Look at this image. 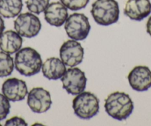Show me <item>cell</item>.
Instances as JSON below:
<instances>
[{"mask_svg": "<svg viewBox=\"0 0 151 126\" xmlns=\"http://www.w3.org/2000/svg\"><path fill=\"white\" fill-rule=\"evenodd\" d=\"M104 108L112 118L122 121L128 118L133 113L134 105L131 98L124 92H113L105 99Z\"/></svg>", "mask_w": 151, "mask_h": 126, "instance_id": "1", "label": "cell"}, {"mask_svg": "<svg viewBox=\"0 0 151 126\" xmlns=\"http://www.w3.org/2000/svg\"><path fill=\"white\" fill-rule=\"evenodd\" d=\"M17 71L25 76L40 73L42 66L41 55L35 49L26 47L17 51L14 62Z\"/></svg>", "mask_w": 151, "mask_h": 126, "instance_id": "2", "label": "cell"}, {"mask_svg": "<svg viewBox=\"0 0 151 126\" xmlns=\"http://www.w3.org/2000/svg\"><path fill=\"white\" fill-rule=\"evenodd\" d=\"M91 13L97 24L108 26L118 22L119 7L116 0H96L93 3Z\"/></svg>", "mask_w": 151, "mask_h": 126, "instance_id": "3", "label": "cell"}, {"mask_svg": "<svg viewBox=\"0 0 151 126\" xmlns=\"http://www.w3.org/2000/svg\"><path fill=\"white\" fill-rule=\"evenodd\" d=\"M74 114L82 120H90L99 111V100L91 92H82L73 100Z\"/></svg>", "mask_w": 151, "mask_h": 126, "instance_id": "4", "label": "cell"}, {"mask_svg": "<svg viewBox=\"0 0 151 126\" xmlns=\"http://www.w3.org/2000/svg\"><path fill=\"white\" fill-rule=\"evenodd\" d=\"M91 28L88 18L83 14L75 13L71 14L65 21V31L71 40L76 41L85 40Z\"/></svg>", "mask_w": 151, "mask_h": 126, "instance_id": "5", "label": "cell"}, {"mask_svg": "<svg viewBox=\"0 0 151 126\" xmlns=\"http://www.w3.org/2000/svg\"><path fill=\"white\" fill-rule=\"evenodd\" d=\"M61 81L63 88L68 94L78 95L85 91L88 79L85 72L78 68H72L66 71Z\"/></svg>", "mask_w": 151, "mask_h": 126, "instance_id": "6", "label": "cell"}, {"mask_svg": "<svg viewBox=\"0 0 151 126\" xmlns=\"http://www.w3.org/2000/svg\"><path fill=\"white\" fill-rule=\"evenodd\" d=\"M42 28L39 17L31 13H24L18 16L14 21V29L20 36L33 38L38 35Z\"/></svg>", "mask_w": 151, "mask_h": 126, "instance_id": "7", "label": "cell"}, {"mask_svg": "<svg viewBox=\"0 0 151 126\" xmlns=\"http://www.w3.org/2000/svg\"><path fill=\"white\" fill-rule=\"evenodd\" d=\"M84 48L76 40H68L61 46L59 50L61 60L69 67H75L82 63L84 58Z\"/></svg>", "mask_w": 151, "mask_h": 126, "instance_id": "8", "label": "cell"}, {"mask_svg": "<svg viewBox=\"0 0 151 126\" xmlns=\"http://www.w3.org/2000/svg\"><path fill=\"white\" fill-rule=\"evenodd\" d=\"M27 103L34 113L42 114L46 112L52 105L50 92L41 87L33 88L28 93Z\"/></svg>", "mask_w": 151, "mask_h": 126, "instance_id": "9", "label": "cell"}, {"mask_svg": "<svg viewBox=\"0 0 151 126\" xmlns=\"http://www.w3.org/2000/svg\"><path fill=\"white\" fill-rule=\"evenodd\" d=\"M127 79L133 90L139 92L146 91L151 88V71L147 66H136L129 73Z\"/></svg>", "mask_w": 151, "mask_h": 126, "instance_id": "10", "label": "cell"}, {"mask_svg": "<svg viewBox=\"0 0 151 126\" xmlns=\"http://www.w3.org/2000/svg\"><path fill=\"white\" fill-rule=\"evenodd\" d=\"M2 91L9 101L12 102L23 100L28 94L26 82L17 78L5 80L2 84Z\"/></svg>", "mask_w": 151, "mask_h": 126, "instance_id": "11", "label": "cell"}, {"mask_svg": "<svg viewBox=\"0 0 151 126\" xmlns=\"http://www.w3.org/2000/svg\"><path fill=\"white\" fill-rule=\"evenodd\" d=\"M151 13L150 0H127L124 9V15L134 21L140 22Z\"/></svg>", "mask_w": 151, "mask_h": 126, "instance_id": "12", "label": "cell"}, {"mask_svg": "<svg viewBox=\"0 0 151 126\" xmlns=\"http://www.w3.org/2000/svg\"><path fill=\"white\" fill-rule=\"evenodd\" d=\"M44 12L46 22L57 27L63 25L68 17V9L62 2H54L49 4Z\"/></svg>", "mask_w": 151, "mask_h": 126, "instance_id": "13", "label": "cell"}, {"mask_svg": "<svg viewBox=\"0 0 151 126\" xmlns=\"http://www.w3.org/2000/svg\"><path fill=\"white\" fill-rule=\"evenodd\" d=\"M23 40L17 31L7 30L0 35V49L9 54H14L21 49Z\"/></svg>", "mask_w": 151, "mask_h": 126, "instance_id": "14", "label": "cell"}, {"mask_svg": "<svg viewBox=\"0 0 151 126\" xmlns=\"http://www.w3.org/2000/svg\"><path fill=\"white\" fill-rule=\"evenodd\" d=\"M42 71L45 77L50 80L61 79L66 72V67L61 59L56 57H50L42 63Z\"/></svg>", "mask_w": 151, "mask_h": 126, "instance_id": "15", "label": "cell"}, {"mask_svg": "<svg viewBox=\"0 0 151 126\" xmlns=\"http://www.w3.org/2000/svg\"><path fill=\"white\" fill-rule=\"evenodd\" d=\"M22 0H0V15L4 18H14L21 13Z\"/></svg>", "mask_w": 151, "mask_h": 126, "instance_id": "16", "label": "cell"}, {"mask_svg": "<svg viewBox=\"0 0 151 126\" xmlns=\"http://www.w3.org/2000/svg\"><path fill=\"white\" fill-rule=\"evenodd\" d=\"M14 68V59L9 53L0 51V77L8 76Z\"/></svg>", "mask_w": 151, "mask_h": 126, "instance_id": "17", "label": "cell"}, {"mask_svg": "<svg viewBox=\"0 0 151 126\" xmlns=\"http://www.w3.org/2000/svg\"><path fill=\"white\" fill-rule=\"evenodd\" d=\"M50 0H27L26 6L30 12L40 14L44 12L49 5Z\"/></svg>", "mask_w": 151, "mask_h": 126, "instance_id": "18", "label": "cell"}, {"mask_svg": "<svg viewBox=\"0 0 151 126\" xmlns=\"http://www.w3.org/2000/svg\"><path fill=\"white\" fill-rule=\"evenodd\" d=\"M61 2L71 11H79L85 8L90 0H60Z\"/></svg>", "mask_w": 151, "mask_h": 126, "instance_id": "19", "label": "cell"}, {"mask_svg": "<svg viewBox=\"0 0 151 126\" xmlns=\"http://www.w3.org/2000/svg\"><path fill=\"white\" fill-rule=\"evenodd\" d=\"M11 104L9 99L4 95L0 94V120H5L10 113Z\"/></svg>", "mask_w": 151, "mask_h": 126, "instance_id": "20", "label": "cell"}, {"mask_svg": "<svg viewBox=\"0 0 151 126\" xmlns=\"http://www.w3.org/2000/svg\"><path fill=\"white\" fill-rule=\"evenodd\" d=\"M5 126L10 125H20V126H27V124L24 119L19 117H14L12 118L7 120L5 124Z\"/></svg>", "mask_w": 151, "mask_h": 126, "instance_id": "21", "label": "cell"}, {"mask_svg": "<svg viewBox=\"0 0 151 126\" xmlns=\"http://www.w3.org/2000/svg\"><path fill=\"white\" fill-rule=\"evenodd\" d=\"M147 32L151 37V16L150 17V18L148 19L147 22Z\"/></svg>", "mask_w": 151, "mask_h": 126, "instance_id": "22", "label": "cell"}, {"mask_svg": "<svg viewBox=\"0 0 151 126\" xmlns=\"http://www.w3.org/2000/svg\"><path fill=\"white\" fill-rule=\"evenodd\" d=\"M5 28V22H4V20L2 18V17L0 16V35L3 33L4 30Z\"/></svg>", "mask_w": 151, "mask_h": 126, "instance_id": "23", "label": "cell"}, {"mask_svg": "<svg viewBox=\"0 0 151 126\" xmlns=\"http://www.w3.org/2000/svg\"><path fill=\"white\" fill-rule=\"evenodd\" d=\"M0 125H1V124H0Z\"/></svg>", "mask_w": 151, "mask_h": 126, "instance_id": "24", "label": "cell"}]
</instances>
